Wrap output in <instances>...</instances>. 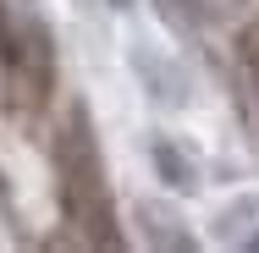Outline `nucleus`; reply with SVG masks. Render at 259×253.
Segmentation results:
<instances>
[{
  "label": "nucleus",
  "instance_id": "obj_1",
  "mask_svg": "<svg viewBox=\"0 0 259 253\" xmlns=\"http://www.w3.org/2000/svg\"><path fill=\"white\" fill-rule=\"evenodd\" d=\"M155 160H160V171H165V176H177V187H193V171H188V160H182L177 149H165V143H160Z\"/></svg>",
  "mask_w": 259,
  "mask_h": 253
},
{
  "label": "nucleus",
  "instance_id": "obj_2",
  "mask_svg": "<svg viewBox=\"0 0 259 253\" xmlns=\"http://www.w3.org/2000/svg\"><path fill=\"white\" fill-rule=\"evenodd\" d=\"M116 6H127V0H116Z\"/></svg>",
  "mask_w": 259,
  "mask_h": 253
}]
</instances>
